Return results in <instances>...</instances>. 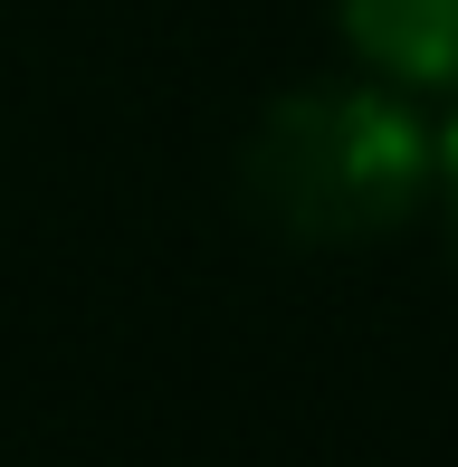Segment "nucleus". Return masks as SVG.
<instances>
[{
    "label": "nucleus",
    "mask_w": 458,
    "mask_h": 467,
    "mask_svg": "<svg viewBox=\"0 0 458 467\" xmlns=\"http://www.w3.org/2000/svg\"><path fill=\"white\" fill-rule=\"evenodd\" d=\"M353 67L411 105H458V0H335Z\"/></svg>",
    "instance_id": "2"
},
{
    "label": "nucleus",
    "mask_w": 458,
    "mask_h": 467,
    "mask_svg": "<svg viewBox=\"0 0 458 467\" xmlns=\"http://www.w3.org/2000/svg\"><path fill=\"white\" fill-rule=\"evenodd\" d=\"M440 134L382 77H316L286 87L239 143V191L297 248H363L430 210Z\"/></svg>",
    "instance_id": "1"
},
{
    "label": "nucleus",
    "mask_w": 458,
    "mask_h": 467,
    "mask_svg": "<svg viewBox=\"0 0 458 467\" xmlns=\"http://www.w3.org/2000/svg\"><path fill=\"white\" fill-rule=\"evenodd\" d=\"M430 201H440L449 248H458V105H449V124H440V172H430Z\"/></svg>",
    "instance_id": "3"
}]
</instances>
